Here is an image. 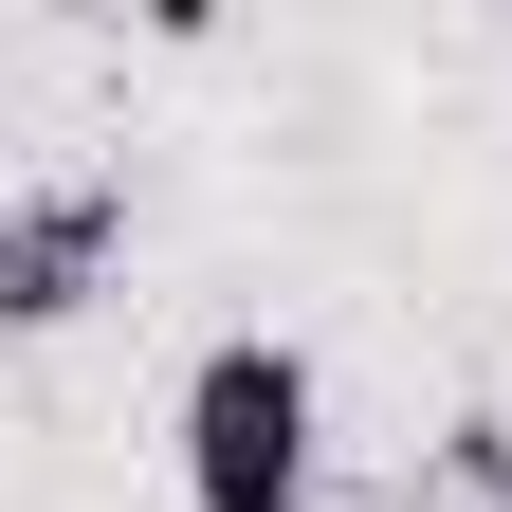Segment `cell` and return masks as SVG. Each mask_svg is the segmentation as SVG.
Instances as JSON below:
<instances>
[{"label":"cell","instance_id":"cell-1","mask_svg":"<svg viewBox=\"0 0 512 512\" xmlns=\"http://www.w3.org/2000/svg\"><path fill=\"white\" fill-rule=\"evenodd\" d=\"M311 458H330V384L293 330H220L183 366V512H311Z\"/></svg>","mask_w":512,"mask_h":512},{"label":"cell","instance_id":"cell-2","mask_svg":"<svg viewBox=\"0 0 512 512\" xmlns=\"http://www.w3.org/2000/svg\"><path fill=\"white\" fill-rule=\"evenodd\" d=\"M110 275H128V183H37V202H0V330H74Z\"/></svg>","mask_w":512,"mask_h":512},{"label":"cell","instance_id":"cell-3","mask_svg":"<svg viewBox=\"0 0 512 512\" xmlns=\"http://www.w3.org/2000/svg\"><path fill=\"white\" fill-rule=\"evenodd\" d=\"M476 476H494V512H512V458H476Z\"/></svg>","mask_w":512,"mask_h":512}]
</instances>
